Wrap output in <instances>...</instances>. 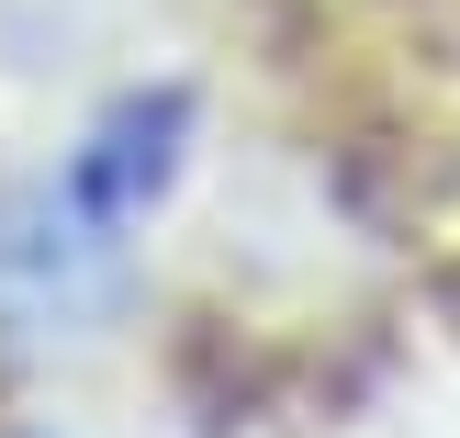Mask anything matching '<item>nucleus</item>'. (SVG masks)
<instances>
[{
    "label": "nucleus",
    "instance_id": "nucleus-1",
    "mask_svg": "<svg viewBox=\"0 0 460 438\" xmlns=\"http://www.w3.org/2000/svg\"><path fill=\"white\" fill-rule=\"evenodd\" d=\"M180 124H191L180 90H135L124 112H102L90 147L45 180V202L0 225V282H12L22 304H67V292H90V282L112 270V247H124V225L169 192Z\"/></svg>",
    "mask_w": 460,
    "mask_h": 438
}]
</instances>
